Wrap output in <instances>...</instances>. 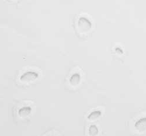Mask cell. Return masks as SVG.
Instances as JSON below:
<instances>
[{
  "mask_svg": "<svg viewBox=\"0 0 146 136\" xmlns=\"http://www.w3.org/2000/svg\"><path fill=\"white\" fill-rule=\"evenodd\" d=\"M78 27L82 32H88L92 27L91 21L86 17H81L78 21Z\"/></svg>",
  "mask_w": 146,
  "mask_h": 136,
  "instance_id": "cell-1",
  "label": "cell"
},
{
  "mask_svg": "<svg viewBox=\"0 0 146 136\" xmlns=\"http://www.w3.org/2000/svg\"><path fill=\"white\" fill-rule=\"evenodd\" d=\"M38 77V74L33 71L26 72L21 76V80L23 82H30L35 80Z\"/></svg>",
  "mask_w": 146,
  "mask_h": 136,
  "instance_id": "cell-2",
  "label": "cell"
},
{
  "mask_svg": "<svg viewBox=\"0 0 146 136\" xmlns=\"http://www.w3.org/2000/svg\"><path fill=\"white\" fill-rule=\"evenodd\" d=\"M135 127L136 129L140 132L146 131V117L137 120L135 123Z\"/></svg>",
  "mask_w": 146,
  "mask_h": 136,
  "instance_id": "cell-3",
  "label": "cell"
},
{
  "mask_svg": "<svg viewBox=\"0 0 146 136\" xmlns=\"http://www.w3.org/2000/svg\"><path fill=\"white\" fill-rule=\"evenodd\" d=\"M32 112V108L30 106H25L21 108L18 110V115L21 117H26L28 116Z\"/></svg>",
  "mask_w": 146,
  "mask_h": 136,
  "instance_id": "cell-4",
  "label": "cell"
},
{
  "mask_svg": "<svg viewBox=\"0 0 146 136\" xmlns=\"http://www.w3.org/2000/svg\"><path fill=\"white\" fill-rule=\"evenodd\" d=\"M81 81V76L79 74L75 73L72 74L70 78V82L72 85H77Z\"/></svg>",
  "mask_w": 146,
  "mask_h": 136,
  "instance_id": "cell-5",
  "label": "cell"
},
{
  "mask_svg": "<svg viewBox=\"0 0 146 136\" xmlns=\"http://www.w3.org/2000/svg\"><path fill=\"white\" fill-rule=\"evenodd\" d=\"M101 115V112L100 110H96L91 112L88 116V119L90 120H94L98 119Z\"/></svg>",
  "mask_w": 146,
  "mask_h": 136,
  "instance_id": "cell-6",
  "label": "cell"
},
{
  "mask_svg": "<svg viewBox=\"0 0 146 136\" xmlns=\"http://www.w3.org/2000/svg\"><path fill=\"white\" fill-rule=\"evenodd\" d=\"M99 132L98 127L95 125H91L88 130V134L90 136H96Z\"/></svg>",
  "mask_w": 146,
  "mask_h": 136,
  "instance_id": "cell-7",
  "label": "cell"
},
{
  "mask_svg": "<svg viewBox=\"0 0 146 136\" xmlns=\"http://www.w3.org/2000/svg\"><path fill=\"white\" fill-rule=\"evenodd\" d=\"M115 50H116V52L117 53H118L119 54H123V51L121 50V49L120 48H119V47H116L115 48Z\"/></svg>",
  "mask_w": 146,
  "mask_h": 136,
  "instance_id": "cell-8",
  "label": "cell"
}]
</instances>
